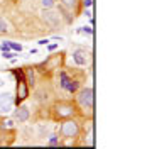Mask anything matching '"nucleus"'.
<instances>
[{"instance_id":"obj_5","label":"nucleus","mask_w":147,"mask_h":149,"mask_svg":"<svg viewBox=\"0 0 147 149\" xmlns=\"http://www.w3.org/2000/svg\"><path fill=\"white\" fill-rule=\"evenodd\" d=\"M64 61V53H58V54L49 56L46 61L41 65V68H44L42 71H54V70H59V66L63 65Z\"/></svg>"},{"instance_id":"obj_12","label":"nucleus","mask_w":147,"mask_h":149,"mask_svg":"<svg viewBox=\"0 0 147 149\" xmlns=\"http://www.w3.org/2000/svg\"><path fill=\"white\" fill-rule=\"evenodd\" d=\"M41 5H42V9H53L54 7V0H42Z\"/></svg>"},{"instance_id":"obj_7","label":"nucleus","mask_w":147,"mask_h":149,"mask_svg":"<svg viewBox=\"0 0 147 149\" xmlns=\"http://www.w3.org/2000/svg\"><path fill=\"white\" fill-rule=\"evenodd\" d=\"M73 61L78 66H85L88 61H90V53H88L86 49L78 47V49H74L73 51Z\"/></svg>"},{"instance_id":"obj_6","label":"nucleus","mask_w":147,"mask_h":149,"mask_svg":"<svg viewBox=\"0 0 147 149\" xmlns=\"http://www.w3.org/2000/svg\"><path fill=\"white\" fill-rule=\"evenodd\" d=\"M14 105V95L10 92L0 93V113H9Z\"/></svg>"},{"instance_id":"obj_11","label":"nucleus","mask_w":147,"mask_h":149,"mask_svg":"<svg viewBox=\"0 0 147 149\" xmlns=\"http://www.w3.org/2000/svg\"><path fill=\"white\" fill-rule=\"evenodd\" d=\"M76 3H78V0H61V5L66 9H74Z\"/></svg>"},{"instance_id":"obj_4","label":"nucleus","mask_w":147,"mask_h":149,"mask_svg":"<svg viewBox=\"0 0 147 149\" xmlns=\"http://www.w3.org/2000/svg\"><path fill=\"white\" fill-rule=\"evenodd\" d=\"M19 81H17V97L14 98V103H22L29 97V85L24 78V71H19Z\"/></svg>"},{"instance_id":"obj_1","label":"nucleus","mask_w":147,"mask_h":149,"mask_svg":"<svg viewBox=\"0 0 147 149\" xmlns=\"http://www.w3.org/2000/svg\"><path fill=\"white\" fill-rule=\"evenodd\" d=\"M51 110H53L54 120H66L78 113V105L71 100H58V102H54Z\"/></svg>"},{"instance_id":"obj_20","label":"nucleus","mask_w":147,"mask_h":149,"mask_svg":"<svg viewBox=\"0 0 147 149\" xmlns=\"http://www.w3.org/2000/svg\"><path fill=\"white\" fill-rule=\"evenodd\" d=\"M5 83V81H3V80H2V78H0V86H2V85Z\"/></svg>"},{"instance_id":"obj_9","label":"nucleus","mask_w":147,"mask_h":149,"mask_svg":"<svg viewBox=\"0 0 147 149\" xmlns=\"http://www.w3.org/2000/svg\"><path fill=\"white\" fill-rule=\"evenodd\" d=\"M42 15H44V19H46L51 26H56V24L59 22V15H58V14H54V12H51V9H44Z\"/></svg>"},{"instance_id":"obj_2","label":"nucleus","mask_w":147,"mask_h":149,"mask_svg":"<svg viewBox=\"0 0 147 149\" xmlns=\"http://www.w3.org/2000/svg\"><path fill=\"white\" fill-rule=\"evenodd\" d=\"M76 103L85 110H93V107H95V93H93L92 86H85V88H81L78 92Z\"/></svg>"},{"instance_id":"obj_19","label":"nucleus","mask_w":147,"mask_h":149,"mask_svg":"<svg viewBox=\"0 0 147 149\" xmlns=\"http://www.w3.org/2000/svg\"><path fill=\"white\" fill-rule=\"evenodd\" d=\"M47 42H49L47 39H41V41H39V44H41V46H46Z\"/></svg>"},{"instance_id":"obj_13","label":"nucleus","mask_w":147,"mask_h":149,"mask_svg":"<svg viewBox=\"0 0 147 149\" xmlns=\"http://www.w3.org/2000/svg\"><path fill=\"white\" fill-rule=\"evenodd\" d=\"M9 31V26H7V22H5V19L0 17V32L3 34V32H7Z\"/></svg>"},{"instance_id":"obj_18","label":"nucleus","mask_w":147,"mask_h":149,"mask_svg":"<svg viewBox=\"0 0 147 149\" xmlns=\"http://www.w3.org/2000/svg\"><path fill=\"white\" fill-rule=\"evenodd\" d=\"M56 47H58V44H49V46H47V49H49V51H54Z\"/></svg>"},{"instance_id":"obj_15","label":"nucleus","mask_w":147,"mask_h":149,"mask_svg":"<svg viewBox=\"0 0 147 149\" xmlns=\"http://www.w3.org/2000/svg\"><path fill=\"white\" fill-rule=\"evenodd\" d=\"M3 58L10 59V58H14V54H12V53H7V51H3Z\"/></svg>"},{"instance_id":"obj_17","label":"nucleus","mask_w":147,"mask_h":149,"mask_svg":"<svg viewBox=\"0 0 147 149\" xmlns=\"http://www.w3.org/2000/svg\"><path fill=\"white\" fill-rule=\"evenodd\" d=\"M83 5H85V7H90V5H92V0H83Z\"/></svg>"},{"instance_id":"obj_16","label":"nucleus","mask_w":147,"mask_h":149,"mask_svg":"<svg viewBox=\"0 0 147 149\" xmlns=\"http://www.w3.org/2000/svg\"><path fill=\"white\" fill-rule=\"evenodd\" d=\"M49 142H51V144H58V139H56V136H51Z\"/></svg>"},{"instance_id":"obj_3","label":"nucleus","mask_w":147,"mask_h":149,"mask_svg":"<svg viewBox=\"0 0 147 149\" xmlns=\"http://www.w3.org/2000/svg\"><path fill=\"white\" fill-rule=\"evenodd\" d=\"M61 136L66 137V139H76L80 136V124L74 120L73 117L71 119H66V120L61 122Z\"/></svg>"},{"instance_id":"obj_8","label":"nucleus","mask_w":147,"mask_h":149,"mask_svg":"<svg viewBox=\"0 0 147 149\" xmlns=\"http://www.w3.org/2000/svg\"><path fill=\"white\" fill-rule=\"evenodd\" d=\"M29 117H31V112H29V109L26 107V105H20L19 103L17 109L14 110V119L17 122H27Z\"/></svg>"},{"instance_id":"obj_14","label":"nucleus","mask_w":147,"mask_h":149,"mask_svg":"<svg viewBox=\"0 0 147 149\" xmlns=\"http://www.w3.org/2000/svg\"><path fill=\"white\" fill-rule=\"evenodd\" d=\"M9 47H12L14 51H22V46L20 44H15V42H9Z\"/></svg>"},{"instance_id":"obj_10","label":"nucleus","mask_w":147,"mask_h":149,"mask_svg":"<svg viewBox=\"0 0 147 149\" xmlns=\"http://www.w3.org/2000/svg\"><path fill=\"white\" fill-rule=\"evenodd\" d=\"M24 73L27 74V76H26L27 85H29V86H32V85H34V73H32V68H26V70H24Z\"/></svg>"}]
</instances>
